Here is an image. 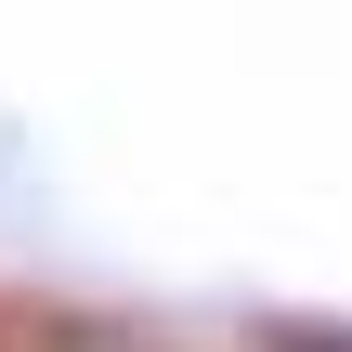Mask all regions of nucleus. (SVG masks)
Listing matches in <instances>:
<instances>
[{
	"label": "nucleus",
	"instance_id": "1",
	"mask_svg": "<svg viewBox=\"0 0 352 352\" xmlns=\"http://www.w3.org/2000/svg\"><path fill=\"white\" fill-rule=\"evenodd\" d=\"M52 352H131V340H52Z\"/></svg>",
	"mask_w": 352,
	"mask_h": 352
}]
</instances>
